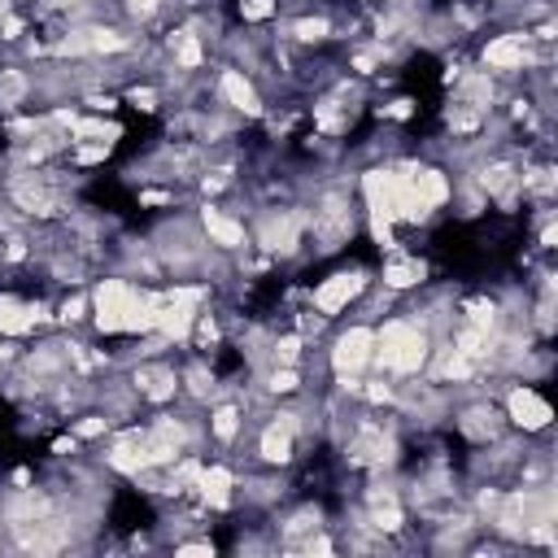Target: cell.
Wrapping results in <instances>:
<instances>
[{
    "instance_id": "obj_1",
    "label": "cell",
    "mask_w": 558,
    "mask_h": 558,
    "mask_svg": "<svg viewBox=\"0 0 558 558\" xmlns=\"http://www.w3.org/2000/svg\"><path fill=\"white\" fill-rule=\"evenodd\" d=\"M436 349V336L423 327V318L414 314H397V318H384L375 327V353H371V366H379L388 379H405V375H418L427 366Z\"/></svg>"
},
{
    "instance_id": "obj_2",
    "label": "cell",
    "mask_w": 558,
    "mask_h": 558,
    "mask_svg": "<svg viewBox=\"0 0 558 558\" xmlns=\"http://www.w3.org/2000/svg\"><path fill=\"white\" fill-rule=\"evenodd\" d=\"M366 288H371V275L362 270V266H349V270H336V275H327L314 292H310V314H318V318H340L353 301H362L366 296Z\"/></svg>"
},
{
    "instance_id": "obj_3",
    "label": "cell",
    "mask_w": 558,
    "mask_h": 558,
    "mask_svg": "<svg viewBox=\"0 0 558 558\" xmlns=\"http://www.w3.org/2000/svg\"><path fill=\"white\" fill-rule=\"evenodd\" d=\"M480 61L488 65V74H519V70L541 65L545 57L536 52V44H532V35H527V26H523V31H501V35H493V39L480 48Z\"/></svg>"
},
{
    "instance_id": "obj_4",
    "label": "cell",
    "mask_w": 558,
    "mask_h": 558,
    "mask_svg": "<svg viewBox=\"0 0 558 558\" xmlns=\"http://www.w3.org/2000/svg\"><path fill=\"white\" fill-rule=\"evenodd\" d=\"M371 353H375V327L371 323H349L344 331H336L327 362H331L336 379H362V371L371 366Z\"/></svg>"
},
{
    "instance_id": "obj_5",
    "label": "cell",
    "mask_w": 558,
    "mask_h": 558,
    "mask_svg": "<svg viewBox=\"0 0 558 558\" xmlns=\"http://www.w3.org/2000/svg\"><path fill=\"white\" fill-rule=\"evenodd\" d=\"M506 423L510 427H519L523 436H545L549 427H554V405L545 401V392L536 388V384H510V392H506Z\"/></svg>"
},
{
    "instance_id": "obj_6",
    "label": "cell",
    "mask_w": 558,
    "mask_h": 558,
    "mask_svg": "<svg viewBox=\"0 0 558 558\" xmlns=\"http://www.w3.org/2000/svg\"><path fill=\"white\" fill-rule=\"evenodd\" d=\"M296 436H301V414H292V410L270 414L262 423V432H257V458L266 466H275V471L288 466L296 458Z\"/></svg>"
},
{
    "instance_id": "obj_7",
    "label": "cell",
    "mask_w": 558,
    "mask_h": 558,
    "mask_svg": "<svg viewBox=\"0 0 558 558\" xmlns=\"http://www.w3.org/2000/svg\"><path fill=\"white\" fill-rule=\"evenodd\" d=\"M214 92H218V100H222L227 109H235V113H244V118H262V113H266L253 74L240 70V65H222L218 78H214Z\"/></svg>"
},
{
    "instance_id": "obj_8",
    "label": "cell",
    "mask_w": 558,
    "mask_h": 558,
    "mask_svg": "<svg viewBox=\"0 0 558 558\" xmlns=\"http://www.w3.org/2000/svg\"><path fill=\"white\" fill-rule=\"evenodd\" d=\"M131 388L140 392V401H153V405H166L179 397V371L170 362H157V357H144L135 371H131Z\"/></svg>"
},
{
    "instance_id": "obj_9",
    "label": "cell",
    "mask_w": 558,
    "mask_h": 558,
    "mask_svg": "<svg viewBox=\"0 0 558 558\" xmlns=\"http://www.w3.org/2000/svg\"><path fill=\"white\" fill-rule=\"evenodd\" d=\"M506 414L493 405V401H471L458 410V432L471 440V445H501V432H506Z\"/></svg>"
},
{
    "instance_id": "obj_10",
    "label": "cell",
    "mask_w": 558,
    "mask_h": 558,
    "mask_svg": "<svg viewBox=\"0 0 558 558\" xmlns=\"http://www.w3.org/2000/svg\"><path fill=\"white\" fill-rule=\"evenodd\" d=\"M201 235H205L214 248H222V253L248 248V227H244L240 218H231L227 209H218V205H201Z\"/></svg>"
},
{
    "instance_id": "obj_11",
    "label": "cell",
    "mask_w": 558,
    "mask_h": 558,
    "mask_svg": "<svg viewBox=\"0 0 558 558\" xmlns=\"http://www.w3.org/2000/svg\"><path fill=\"white\" fill-rule=\"evenodd\" d=\"M235 488H240V480L227 462H205L201 475H196V497H201L205 510H231Z\"/></svg>"
},
{
    "instance_id": "obj_12",
    "label": "cell",
    "mask_w": 558,
    "mask_h": 558,
    "mask_svg": "<svg viewBox=\"0 0 558 558\" xmlns=\"http://www.w3.org/2000/svg\"><path fill=\"white\" fill-rule=\"evenodd\" d=\"M39 323H48V305H35V301H22L13 292L0 296V336H31Z\"/></svg>"
},
{
    "instance_id": "obj_13",
    "label": "cell",
    "mask_w": 558,
    "mask_h": 558,
    "mask_svg": "<svg viewBox=\"0 0 558 558\" xmlns=\"http://www.w3.org/2000/svg\"><path fill=\"white\" fill-rule=\"evenodd\" d=\"M423 279H427V266L418 262V257H388L384 262V275H379V283H384V292H410V288H423Z\"/></svg>"
},
{
    "instance_id": "obj_14",
    "label": "cell",
    "mask_w": 558,
    "mask_h": 558,
    "mask_svg": "<svg viewBox=\"0 0 558 558\" xmlns=\"http://www.w3.org/2000/svg\"><path fill=\"white\" fill-rule=\"evenodd\" d=\"M205 432H209L218 445H235V440H240V432H244V410H240L235 401H218V405L209 410Z\"/></svg>"
},
{
    "instance_id": "obj_15",
    "label": "cell",
    "mask_w": 558,
    "mask_h": 558,
    "mask_svg": "<svg viewBox=\"0 0 558 558\" xmlns=\"http://www.w3.org/2000/svg\"><path fill=\"white\" fill-rule=\"evenodd\" d=\"M331 17L327 13H305V17H292L288 22V31H283V39H292V44H323V39H331Z\"/></svg>"
},
{
    "instance_id": "obj_16",
    "label": "cell",
    "mask_w": 558,
    "mask_h": 558,
    "mask_svg": "<svg viewBox=\"0 0 558 558\" xmlns=\"http://www.w3.org/2000/svg\"><path fill=\"white\" fill-rule=\"evenodd\" d=\"M31 92H35V78H31L26 70H17V65L0 70V109H17V105H26Z\"/></svg>"
},
{
    "instance_id": "obj_17",
    "label": "cell",
    "mask_w": 558,
    "mask_h": 558,
    "mask_svg": "<svg viewBox=\"0 0 558 558\" xmlns=\"http://www.w3.org/2000/svg\"><path fill=\"white\" fill-rule=\"evenodd\" d=\"M266 392H270V397H296V392H301V366H279V362H270V371H266Z\"/></svg>"
},
{
    "instance_id": "obj_18",
    "label": "cell",
    "mask_w": 558,
    "mask_h": 558,
    "mask_svg": "<svg viewBox=\"0 0 558 558\" xmlns=\"http://www.w3.org/2000/svg\"><path fill=\"white\" fill-rule=\"evenodd\" d=\"M92 314V296H65L61 305H57V323L61 327H74V323H83Z\"/></svg>"
},
{
    "instance_id": "obj_19",
    "label": "cell",
    "mask_w": 558,
    "mask_h": 558,
    "mask_svg": "<svg viewBox=\"0 0 558 558\" xmlns=\"http://www.w3.org/2000/svg\"><path fill=\"white\" fill-rule=\"evenodd\" d=\"M279 13V0H240V17L244 22H270Z\"/></svg>"
},
{
    "instance_id": "obj_20",
    "label": "cell",
    "mask_w": 558,
    "mask_h": 558,
    "mask_svg": "<svg viewBox=\"0 0 558 558\" xmlns=\"http://www.w3.org/2000/svg\"><path fill=\"white\" fill-rule=\"evenodd\" d=\"M109 423H113V418H105V414H83V418L74 423V436H78V440L105 436V432H109Z\"/></svg>"
},
{
    "instance_id": "obj_21",
    "label": "cell",
    "mask_w": 558,
    "mask_h": 558,
    "mask_svg": "<svg viewBox=\"0 0 558 558\" xmlns=\"http://www.w3.org/2000/svg\"><path fill=\"white\" fill-rule=\"evenodd\" d=\"M126 100H131L140 113H157V105H161L157 87H131V92H126Z\"/></svg>"
},
{
    "instance_id": "obj_22",
    "label": "cell",
    "mask_w": 558,
    "mask_h": 558,
    "mask_svg": "<svg viewBox=\"0 0 558 558\" xmlns=\"http://www.w3.org/2000/svg\"><path fill=\"white\" fill-rule=\"evenodd\" d=\"M174 554H214V541H179Z\"/></svg>"
},
{
    "instance_id": "obj_23",
    "label": "cell",
    "mask_w": 558,
    "mask_h": 558,
    "mask_svg": "<svg viewBox=\"0 0 558 558\" xmlns=\"http://www.w3.org/2000/svg\"><path fill=\"white\" fill-rule=\"evenodd\" d=\"M410 113H414L410 100H392V105H384V118H397V122H401V118H410Z\"/></svg>"
},
{
    "instance_id": "obj_24",
    "label": "cell",
    "mask_w": 558,
    "mask_h": 558,
    "mask_svg": "<svg viewBox=\"0 0 558 558\" xmlns=\"http://www.w3.org/2000/svg\"><path fill=\"white\" fill-rule=\"evenodd\" d=\"M331 549H336V545H331L327 536H310V541H305V554H331Z\"/></svg>"
}]
</instances>
